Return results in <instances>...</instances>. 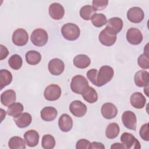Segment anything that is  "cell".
I'll use <instances>...</instances> for the list:
<instances>
[{
    "instance_id": "31",
    "label": "cell",
    "mask_w": 149,
    "mask_h": 149,
    "mask_svg": "<svg viewBox=\"0 0 149 149\" xmlns=\"http://www.w3.org/2000/svg\"><path fill=\"white\" fill-rule=\"evenodd\" d=\"M96 13V10L93 6L87 5H84L80 10V15L81 17L85 20H91L92 16Z\"/></svg>"
},
{
    "instance_id": "14",
    "label": "cell",
    "mask_w": 149,
    "mask_h": 149,
    "mask_svg": "<svg viewBox=\"0 0 149 149\" xmlns=\"http://www.w3.org/2000/svg\"><path fill=\"white\" fill-rule=\"evenodd\" d=\"M98 37L101 44L107 47L113 45L115 43L117 38L116 34L109 32L105 29L100 32Z\"/></svg>"
},
{
    "instance_id": "9",
    "label": "cell",
    "mask_w": 149,
    "mask_h": 149,
    "mask_svg": "<svg viewBox=\"0 0 149 149\" xmlns=\"http://www.w3.org/2000/svg\"><path fill=\"white\" fill-rule=\"evenodd\" d=\"M127 17L130 22L139 23L143 20L144 13L141 8L134 6L128 10L127 12Z\"/></svg>"
},
{
    "instance_id": "20",
    "label": "cell",
    "mask_w": 149,
    "mask_h": 149,
    "mask_svg": "<svg viewBox=\"0 0 149 149\" xmlns=\"http://www.w3.org/2000/svg\"><path fill=\"white\" fill-rule=\"evenodd\" d=\"M40 135L38 133L34 130H29L24 134V139L26 144L30 147L36 146L39 142Z\"/></svg>"
},
{
    "instance_id": "7",
    "label": "cell",
    "mask_w": 149,
    "mask_h": 149,
    "mask_svg": "<svg viewBox=\"0 0 149 149\" xmlns=\"http://www.w3.org/2000/svg\"><path fill=\"white\" fill-rule=\"evenodd\" d=\"M29 40V34L23 29H16L12 34V42L17 46L25 45Z\"/></svg>"
},
{
    "instance_id": "10",
    "label": "cell",
    "mask_w": 149,
    "mask_h": 149,
    "mask_svg": "<svg viewBox=\"0 0 149 149\" xmlns=\"http://www.w3.org/2000/svg\"><path fill=\"white\" fill-rule=\"evenodd\" d=\"M48 70L52 75L58 76L62 74L65 69L64 62L59 58H54L49 61L48 65Z\"/></svg>"
},
{
    "instance_id": "13",
    "label": "cell",
    "mask_w": 149,
    "mask_h": 149,
    "mask_svg": "<svg viewBox=\"0 0 149 149\" xmlns=\"http://www.w3.org/2000/svg\"><path fill=\"white\" fill-rule=\"evenodd\" d=\"M143 34L137 28L132 27L129 29L126 33V39L127 41L132 45H138L142 42Z\"/></svg>"
},
{
    "instance_id": "39",
    "label": "cell",
    "mask_w": 149,
    "mask_h": 149,
    "mask_svg": "<svg viewBox=\"0 0 149 149\" xmlns=\"http://www.w3.org/2000/svg\"><path fill=\"white\" fill-rule=\"evenodd\" d=\"M91 143L87 139H82L77 141L76 144V148L77 149H88L90 148Z\"/></svg>"
},
{
    "instance_id": "5",
    "label": "cell",
    "mask_w": 149,
    "mask_h": 149,
    "mask_svg": "<svg viewBox=\"0 0 149 149\" xmlns=\"http://www.w3.org/2000/svg\"><path fill=\"white\" fill-rule=\"evenodd\" d=\"M61 92V88L58 85L51 84L45 88L44 91V96L47 100L54 101L60 98Z\"/></svg>"
},
{
    "instance_id": "3",
    "label": "cell",
    "mask_w": 149,
    "mask_h": 149,
    "mask_svg": "<svg viewBox=\"0 0 149 149\" xmlns=\"http://www.w3.org/2000/svg\"><path fill=\"white\" fill-rule=\"evenodd\" d=\"M61 33L66 40L74 41L79 37L80 30L77 25L72 23H68L62 27Z\"/></svg>"
},
{
    "instance_id": "21",
    "label": "cell",
    "mask_w": 149,
    "mask_h": 149,
    "mask_svg": "<svg viewBox=\"0 0 149 149\" xmlns=\"http://www.w3.org/2000/svg\"><path fill=\"white\" fill-rule=\"evenodd\" d=\"M16 100V93L13 90H7L1 95V102L2 105L9 107L15 102Z\"/></svg>"
},
{
    "instance_id": "26",
    "label": "cell",
    "mask_w": 149,
    "mask_h": 149,
    "mask_svg": "<svg viewBox=\"0 0 149 149\" xmlns=\"http://www.w3.org/2000/svg\"><path fill=\"white\" fill-rule=\"evenodd\" d=\"M12 81V74L10 72L6 69L0 70V90L10 84Z\"/></svg>"
},
{
    "instance_id": "17",
    "label": "cell",
    "mask_w": 149,
    "mask_h": 149,
    "mask_svg": "<svg viewBox=\"0 0 149 149\" xmlns=\"http://www.w3.org/2000/svg\"><path fill=\"white\" fill-rule=\"evenodd\" d=\"M134 81L136 85L139 87H145L148 85L149 73L147 71L141 70L137 72L134 77Z\"/></svg>"
},
{
    "instance_id": "16",
    "label": "cell",
    "mask_w": 149,
    "mask_h": 149,
    "mask_svg": "<svg viewBox=\"0 0 149 149\" xmlns=\"http://www.w3.org/2000/svg\"><path fill=\"white\" fill-rule=\"evenodd\" d=\"M49 15L54 20H60L63 18L65 10L62 5L59 3H53L49 6Z\"/></svg>"
},
{
    "instance_id": "11",
    "label": "cell",
    "mask_w": 149,
    "mask_h": 149,
    "mask_svg": "<svg viewBox=\"0 0 149 149\" xmlns=\"http://www.w3.org/2000/svg\"><path fill=\"white\" fill-rule=\"evenodd\" d=\"M70 112L76 117H82L87 112V106L79 100H74L69 106Z\"/></svg>"
},
{
    "instance_id": "25",
    "label": "cell",
    "mask_w": 149,
    "mask_h": 149,
    "mask_svg": "<svg viewBox=\"0 0 149 149\" xmlns=\"http://www.w3.org/2000/svg\"><path fill=\"white\" fill-rule=\"evenodd\" d=\"M25 58L27 63L30 65H37L41 60V54L34 50L28 51L26 54Z\"/></svg>"
},
{
    "instance_id": "33",
    "label": "cell",
    "mask_w": 149,
    "mask_h": 149,
    "mask_svg": "<svg viewBox=\"0 0 149 149\" xmlns=\"http://www.w3.org/2000/svg\"><path fill=\"white\" fill-rule=\"evenodd\" d=\"M9 66L14 70H19L22 66L23 60L22 57L17 54L11 56L8 60Z\"/></svg>"
},
{
    "instance_id": "4",
    "label": "cell",
    "mask_w": 149,
    "mask_h": 149,
    "mask_svg": "<svg viewBox=\"0 0 149 149\" xmlns=\"http://www.w3.org/2000/svg\"><path fill=\"white\" fill-rule=\"evenodd\" d=\"M30 40L34 45L42 47L48 42V36L47 32L42 29H37L32 32Z\"/></svg>"
},
{
    "instance_id": "24",
    "label": "cell",
    "mask_w": 149,
    "mask_h": 149,
    "mask_svg": "<svg viewBox=\"0 0 149 149\" xmlns=\"http://www.w3.org/2000/svg\"><path fill=\"white\" fill-rule=\"evenodd\" d=\"M14 121L18 127L24 128L30 125L32 121V118L30 113L24 112L19 116L15 118Z\"/></svg>"
},
{
    "instance_id": "6",
    "label": "cell",
    "mask_w": 149,
    "mask_h": 149,
    "mask_svg": "<svg viewBox=\"0 0 149 149\" xmlns=\"http://www.w3.org/2000/svg\"><path fill=\"white\" fill-rule=\"evenodd\" d=\"M120 141L127 149H140V143L139 140L131 133H123L120 137Z\"/></svg>"
},
{
    "instance_id": "28",
    "label": "cell",
    "mask_w": 149,
    "mask_h": 149,
    "mask_svg": "<svg viewBox=\"0 0 149 149\" xmlns=\"http://www.w3.org/2000/svg\"><path fill=\"white\" fill-rule=\"evenodd\" d=\"M23 109V105L21 103L14 102L8 107L7 113L13 118H16L22 113Z\"/></svg>"
},
{
    "instance_id": "2",
    "label": "cell",
    "mask_w": 149,
    "mask_h": 149,
    "mask_svg": "<svg viewBox=\"0 0 149 149\" xmlns=\"http://www.w3.org/2000/svg\"><path fill=\"white\" fill-rule=\"evenodd\" d=\"M89 86L87 80L83 76L76 75L72 79L70 88L76 94H82Z\"/></svg>"
},
{
    "instance_id": "32",
    "label": "cell",
    "mask_w": 149,
    "mask_h": 149,
    "mask_svg": "<svg viewBox=\"0 0 149 149\" xmlns=\"http://www.w3.org/2000/svg\"><path fill=\"white\" fill-rule=\"evenodd\" d=\"M92 24L96 27H101L107 23V19L106 16L102 13H95L91 19Z\"/></svg>"
},
{
    "instance_id": "34",
    "label": "cell",
    "mask_w": 149,
    "mask_h": 149,
    "mask_svg": "<svg viewBox=\"0 0 149 149\" xmlns=\"http://www.w3.org/2000/svg\"><path fill=\"white\" fill-rule=\"evenodd\" d=\"M55 146V140L51 134H45L42 137L41 146L44 149H52Z\"/></svg>"
},
{
    "instance_id": "15",
    "label": "cell",
    "mask_w": 149,
    "mask_h": 149,
    "mask_svg": "<svg viewBox=\"0 0 149 149\" xmlns=\"http://www.w3.org/2000/svg\"><path fill=\"white\" fill-rule=\"evenodd\" d=\"M101 112L104 118L107 119H111L117 115L118 109L111 102H106L102 105Z\"/></svg>"
},
{
    "instance_id": "12",
    "label": "cell",
    "mask_w": 149,
    "mask_h": 149,
    "mask_svg": "<svg viewBox=\"0 0 149 149\" xmlns=\"http://www.w3.org/2000/svg\"><path fill=\"white\" fill-rule=\"evenodd\" d=\"M123 26L122 20L118 17H114L107 21L105 29L112 34H117L122 30Z\"/></svg>"
},
{
    "instance_id": "27",
    "label": "cell",
    "mask_w": 149,
    "mask_h": 149,
    "mask_svg": "<svg viewBox=\"0 0 149 149\" xmlns=\"http://www.w3.org/2000/svg\"><path fill=\"white\" fill-rule=\"evenodd\" d=\"M81 95L83 99L90 104L94 103L98 100V94L96 90L90 86Z\"/></svg>"
},
{
    "instance_id": "37",
    "label": "cell",
    "mask_w": 149,
    "mask_h": 149,
    "mask_svg": "<svg viewBox=\"0 0 149 149\" xmlns=\"http://www.w3.org/2000/svg\"><path fill=\"white\" fill-rule=\"evenodd\" d=\"M148 123H146L143 125L140 129L139 134L141 139L146 141L149 140V132H148Z\"/></svg>"
},
{
    "instance_id": "41",
    "label": "cell",
    "mask_w": 149,
    "mask_h": 149,
    "mask_svg": "<svg viewBox=\"0 0 149 149\" xmlns=\"http://www.w3.org/2000/svg\"><path fill=\"white\" fill-rule=\"evenodd\" d=\"M90 148H95V149H105V146L104 145L100 142H97V141H94L91 143Z\"/></svg>"
},
{
    "instance_id": "19",
    "label": "cell",
    "mask_w": 149,
    "mask_h": 149,
    "mask_svg": "<svg viewBox=\"0 0 149 149\" xmlns=\"http://www.w3.org/2000/svg\"><path fill=\"white\" fill-rule=\"evenodd\" d=\"M58 126L62 132H68L73 127V120L68 114L63 113L59 118Z\"/></svg>"
},
{
    "instance_id": "35",
    "label": "cell",
    "mask_w": 149,
    "mask_h": 149,
    "mask_svg": "<svg viewBox=\"0 0 149 149\" xmlns=\"http://www.w3.org/2000/svg\"><path fill=\"white\" fill-rule=\"evenodd\" d=\"M137 63L139 66L144 69H147L149 68V59L148 48L147 50L144 49V53L140 55L137 59Z\"/></svg>"
},
{
    "instance_id": "18",
    "label": "cell",
    "mask_w": 149,
    "mask_h": 149,
    "mask_svg": "<svg viewBox=\"0 0 149 149\" xmlns=\"http://www.w3.org/2000/svg\"><path fill=\"white\" fill-rule=\"evenodd\" d=\"M130 102L134 108L136 109H142L146 105V99L142 93L135 92L130 96Z\"/></svg>"
},
{
    "instance_id": "29",
    "label": "cell",
    "mask_w": 149,
    "mask_h": 149,
    "mask_svg": "<svg viewBox=\"0 0 149 149\" xmlns=\"http://www.w3.org/2000/svg\"><path fill=\"white\" fill-rule=\"evenodd\" d=\"M120 132V128L116 123H111L108 125L105 130V135L108 139H113L116 138Z\"/></svg>"
},
{
    "instance_id": "42",
    "label": "cell",
    "mask_w": 149,
    "mask_h": 149,
    "mask_svg": "<svg viewBox=\"0 0 149 149\" xmlns=\"http://www.w3.org/2000/svg\"><path fill=\"white\" fill-rule=\"evenodd\" d=\"M111 149H118V148H119V149H125L126 147L125 146H124V144L122 143H114L111 146Z\"/></svg>"
},
{
    "instance_id": "30",
    "label": "cell",
    "mask_w": 149,
    "mask_h": 149,
    "mask_svg": "<svg viewBox=\"0 0 149 149\" xmlns=\"http://www.w3.org/2000/svg\"><path fill=\"white\" fill-rule=\"evenodd\" d=\"M8 146L10 149H25L26 144L24 140L19 136H14L10 139Z\"/></svg>"
},
{
    "instance_id": "8",
    "label": "cell",
    "mask_w": 149,
    "mask_h": 149,
    "mask_svg": "<svg viewBox=\"0 0 149 149\" xmlns=\"http://www.w3.org/2000/svg\"><path fill=\"white\" fill-rule=\"evenodd\" d=\"M122 121L125 127L132 130H136L137 119L134 112L130 111H125L122 115Z\"/></svg>"
},
{
    "instance_id": "36",
    "label": "cell",
    "mask_w": 149,
    "mask_h": 149,
    "mask_svg": "<svg viewBox=\"0 0 149 149\" xmlns=\"http://www.w3.org/2000/svg\"><path fill=\"white\" fill-rule=\"evenodd\" d=\"M108 0H94L92 1L93 7L96 11L104 9L108 5Z\"/></svg>"
},
{
    "instance_id": "23",
    "label": "cell",
    "mask_w": 149,
    "mask_h": 149,
    "mask_svg": "<svg viewBox=\"0 0 149 149\" xmlns=\"http://www.w3.org/2000/svg\"><path fill=\"white\" fill-rule=\"evenodd\" d=\"M73 63L77 68L85 69L89 66L91 63V60L87 55L84 54H79L73 58Z\"/></svg>"
},
{
    "instance_id": "40",
    "label": "cell",
    "mask_w": 149,
    "mask_h": 149,
    "mask_svg": "<svg viewBox=\"0 0 149 149\" xmlns=\"http://www.w3.org/2000/svg\"><path fill=\"white\" fill-rule=\"evenodd\" d=\"M0 60L2 61L7 57L9 51L7 48L2 44L0 45Z\"/></svg>"
},
{
    "instance_id": "38",
    "label": "cell",
    "mask_w": 149,
    "mask_h": 149,
    "mask_svg": "<svg viewBox=\"0 0 149 149\" xmlns=\"http://www.w3.org/2000/svg\"><path fill=\"white\" fill-rule=\"evenodd\" d=\"M98 71L96 69H91L87 72V77L88 80L95 86L96 85V79Z\"/></svg>"
},
{
    "instance_id": "22",
    "label": "cell",
    "mask_w": 149,
    "mask_h": 149,
    "mask_svg": "<svg viewBox=\"0 0 149 149\" xmlns=\"http://www.w3.org/2000/svg\"><path fill=\"white\" fill-rule=\"evenodd\" d=\"M58 115L57 110L52 107H46L42 108L40 112L41 118L42 120L50 122L54 120Z\"/></svg>"
},
{
    "instance_id": "1",
    "label": "cell",
    "mask_w": 149,
    "mask_h": 149,
    "mask_svg": "<svg viewBox=\"0 0 149 149\" xmlns=\"http://www.w3.org/2000/svg\"><path fill=\"white\" fill-rule=\"evenodd\" d=\"M114 75L113 68L108 65H104L100 68L96 79V86L101 87L110 81Z\"/></svg>"
}]
</instances>
